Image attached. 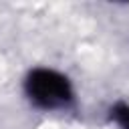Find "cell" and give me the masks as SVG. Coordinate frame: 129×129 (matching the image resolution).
<instances>
[{"mask_svg": "<svg viewBox=\"0 0 129 129\" xmlns=\"http://www.w3.org/2000/svg\"><path fill=\"white\" fill-rule=\"evenodd\" d=\"M26 93L36 105H40L44 109L62 107L73 97L69 81L62 75L48 71V69H38V71H32L28 75Z\"/></svg>", "mask_w": 129, "mask_h": 129, "instance_id": "obj_1", "label": "cell"}, {"mask_svg": "<svg viewBox=\"0 0 129 129\" xmlns=\"http://www.w3.org/2000/svg\"><path fill=\"white\" fill-rule=\"evenodd\" d=\"M111 113L115 121L121 125V129H129V105H117Z\"/></svg>", "mask_w": 129, "mask_h": 129, "instance_id": "obj_2", "label": "cell"}]
</instances>
